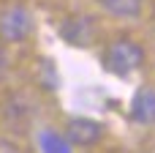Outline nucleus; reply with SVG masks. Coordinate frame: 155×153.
<instances>
[{
    "label": "nucleus",
    "mask_w": 155,
    "mask_h": 153,
    "mask_svg": "<svg viewBox=\"0 0 155 153\" xmlns=\"http://www.w3.org/2000/svg\"><path fill=\"white\" fill-rule=\"evenodd\" d=\"M142 63H144V47L134 38H117L106 49V68L120 77L142 68Z\"/></svg>",
    "instance_id": "obj_1"
},
{
    "label": "nucleus",
    "mask_w": 155,
    "mask_h": 153,
    "mask_svg": "<svg viewBox=\"0 0 155 153\" xmlns=\"http://www.w3.org/2000/svg\"><path fill=\"white\" fill-rule=\"evenodd\" d=\"M104 129L98 120H90V118H71L65 123V137L74 142V145H82V148H90L101 140Z\"/></svg>",
    "instance_id": "obj_2"
},
{
    "label": "nucleus",
    "mask_w": 155,
    "mask_h": 153,
    "mask_svg": "<svg viewBox=\"0 0 155 153\" xmlns=\"http://www.w3.org/2000/svg\"><path fill=\"white\" fill-rule=\"evenodd\" d=\"M30 33V16L25 8H8L0 14V36L5 41H22Z\"/></svg>",
    "instance_id": "obj_3"
},
{
    "label": "nucleus",
    "mask_w": 155,
    "mask_h": 153,
    "mask_svg": "<svg viewBox=\"0 0 155 153\" xmlns=\"http://www.w3.org/2000/svg\"><path fill=\"white\" fill-rule=\"evenodd\" d=\"M60 33H63L65 41H71V44H76V47H84V44L93 41L95 27H93V19H90V16H74V19H68V22L60 27Z\"/></svg>",
    "instance_id": "obj_4"
},
{
    "label": "nucleus",
    "mask_w": 155,
    "mask_h": 153,
    "mask_svg": "<svg viewBox=\"0 0 155 153\" xmlns=\"http://www.w3.org/2000/svg\"><path fill=\"white\" fill-rule=\"evenodd\" d=\"M131 118L136 123H155V90L153 88H139L131 104Z\"/></svg>",
    "instance_id": "obj_5"
},
{
    "label": "nucleus",
    "mask_w": 155,
    "mask_h": 153,
    "mask_svg": "<svg viewBox=\"0 0 155 153\" xmlns=\"http://www.w3.org/2000/svg\"><path fill=\"white\" fill-rule=\"evenodd\" d=\"M142 3H144V0H101V5H104L109 14H114V16H125V19L139 16Z\"/></svg>",
    "instance_id": "obj_6"
},
{
    "label": "nucleus",
    "mask_w": 155,
    "mask_h": 153,
    "mask_svg": "<svg viewBox=\"0 0 155 153\" xmlns=\"http://www.w3.org/2000/svg\"><path fill=\"white\" fill-rule=\"evenodd\" d=\"M38 145H41V151H44V153H71L68 140H65L63 134H57V131H41Z\"/></svg>",
    "instance_id": "obj_7"
},
{
    "label": "nucleus",
    "mask_w": 155,
    "mask_h": 153,
    "mask_svg": "<svg viewBox=\"0 0 155 153\" xmlns=\"http://www.w3.org/2000/svg\"><path fill=\"white\" fill-rule=\"evenodd\" d=\"M0 153H22V148L11 140H0Z\"/></svg>",
    "instance_id": "obj_8"
},
{
    "label": "nucleus",
    "mask_w": 155,
    "mask_h": 153,
    "mask_svg": "<svg viewBox=\"0 0 155 153\" xmlns=\"http://www.w3.org/2000/svg\"><path fill=\"white\" fill-rule=\"evenodd\" d=\"M5 63H8V57H5V49L0 47V77H3V71H5Z\"/></svg>",
    "instance_id": "obj_9"
}]
</instances>
